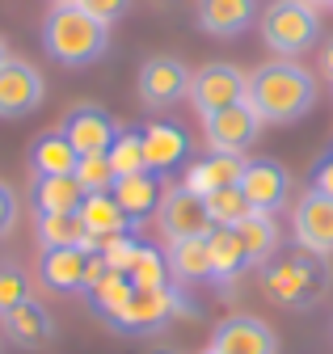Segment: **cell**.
Instances as JSON below:
<instances>
[{
  "label": "cell",
  "instance_id": "31",
  "mask_svg": "<svg viewBox=\"0 0 333 354\" xmlns=\"http://www.w3.org/2000/svg\"><path fill=\"white\" fill-rule=\"evenodd\" d=\"M127 279H131V287H169V266H164L160 249L140 245V253H135V261H131Z\"/></svg>",
  "mask_w": 333,
  "mask_h": 354
},
{
  "label": "cell",
  "instance_id": "27",
  "mask_svg": "<svg viewBox=\"0 0 333 354\" xmlns=\"http://www.w3.org/2000/svg\"><path fill=\"white\" fill-rule=\"evenodd\" d=\"M38 245L43 249H93L89 241V228L85 219H80V211H64V215H38V228H34Z\"/></svg>",
  "mask_w": 333,
  "mask_h": 354
},
{
  "label": "cell",
  "instance_id": "38",
  "mask_svg": "<svg viewBox=\"0 0 333 354\" xmlns=\"http://www.w3.org/2000/svg\"><path fill=\"white\" fill-rule=\"evenodd\" d=\"M321 72H325V76L333 80V38L325 42V51H321Z\"/></svg>",
  "mask_w": 333,
  "mask_h": 354
},
{
  "label": "cell",
  "instance_id": "33",
  "mask_svg": "<svg viewBox=\"0 0 333 354\" xmlns=\"http://www.w3.org/2000/svg\"><path fill=\"white\" fill-rule=\"evenodd\" d=\"M26 299H34L26 270H21V266H13V261H0V317L13 313V308L26 304Z\"/></svg>",
  "mask_w": 333,
  "mask_h": 354
},
{
  "label": "cell",
  "instance_id": "32",
  "mask_svg": "<svg viewBox=\"0 0 333 354\" xmlns=\"http://www.w3.org/2000/svg\"><path fill=\"white\" fill-rule=\"evenodd\" d=\"M76 182H80V190L85 194H110L114 190V169H110V156H80V165H76Z\"/></svg>",
  "mask_w": 333,
  "mask_h": 354
},
{
  "label": "cell",
  "instance_id": "5",
  "mask_svg": "<svg viewBox=\"0 0 333 354\" xmlns=\"http://www.w3.org/2000/svg\"><path fill=\"white\" fill-rule=\"evenodd\" d=\"M245 97H249V72H240L236 64H202L190 76V106L202 118L240 106Z\"/></svg>",
  "mask_w": 333,
  "mask_h": 354
},
{
  "label": "cell",
  "instance_id": "6",
  "mask_svg": "<svg viewBox=\"0 0 333 354\" xmlns=\"http://www.w3.org/2000/svg\"><path fill=\"white\" fill-rule=\"evenodd\" d=\"M190 97V68L178 55H152L140 68V102L152 114H164Z\"/></svg>",
  "mask_w": 333,
  "mask_h": 354
},
{
  "label": "cell",
  "instance_id": "4",
  "mask_svg": "<svg viewBox=\"0 0 333 354\" xmlns=\"http://www.w3.org/2000/svg\"><path fill=\"white\" fill-rule=\"evenodd\" d=\"M262 42L283 59H296L300 51H312L321 42V13L308 0H274L262 13Z\"/></svg>",
  "mask_w": 333,
  "mask_h": 354
},
{
  "label": "cell",
  "instance_id": "17",
  "mask_svg": "<svg viewBox=\"0 0 333 354\" xmlns=\"http://www.w3.org/2000/svg\"><path fill=\"white\" fill-rule=\"evenodd\" d=\"M0 325H5L9 342L21 346V350H43L47 342H55V321H51V313H47V308L38 304V299L17 304L13 313L0 317Z\"/></svg>",
  "mask_w": 333,
  "mask_h": 354
},
{
  "label": "cell",
  "instance_id": "28",
  "mask_svg": "<svg viewBox=\"0 0 333 354\" xmlns=\"http://www.w3.org/2000/svg\"><path fill=\"white\" fill-rule=\"evenodd\" d=\"M85 295H89V304H93V313H97V317H106V325H110V321L122 313V308L131 304L135 287H131V279H127V274L106 270L93 287H85Z\"/></svg>",
  "mask_w": 333,
  "mask_h": 354
},
{
  "label": "cell",
  "instance_id": "35",
  "mask_svg": "<svg viewBox=\"0 0 333 354\" xmlns=\"http://www.w3.org/2000/svg\"><path fill=\"white\" fill-rule=\"evenodd\" d=\"M76 5L85 9V13H93L97 21H106V26H110V21H118L122 13L131 9V0H76Z\"/></svg>",
  "mask_w": 333,
  "mask_h": 354
},
{
  "label": "cell",
  "instance_id": "22",
  "mask_svg": "<svg viewBox=\"0 0 333 354\" xmlns=\"http://www.w3.org/2000/svg\"><path fill=\"white\" fill-rule=\"evenodd\" d=\"M207 249H211V279L220 287L236 283L249 270V253H245L236 228H211V232H207Z\"/></svg>",
  "mask_w": 333,
  "mask_h": 354
},
{
  "label": "cell",
  "instance_id": "1",
  "mask_svg": "<svg viewBox=\"0 0 333 354\" xmlns=\"http://www.w3.org/2000/svg\"><path fill=\"white\" fill-rule=\"evenodd\" d=\"M321 97L316 88V76L308 68H300L296 59H270L262 68L249 72V106H254V114L262 122H300L304 114H312Z\"/></svg>",
  "mask_w": 333,
  "mask_h": 354
},
{
  "label": "cell",
  "instance_id": "12",
  "mask_svg": "<svg viewBox=\"0 0 333 354\" xmlns=\"http://www.w3.org/2000/svg\"><path fill=\"white\" fill-rule=\"evenodd\" d=\"M59 131H64V140L76 148V156H106L110 144H114V136H118V122L102 106L80 102V106H72L64 114Z\"/></svg>",
  "mask_w": 333,
  "mask_h": 354
},
{
  "label": "cell",
  "instance_id": "34",
  "mask_svg": "<svg viewBox=\"0 0 333 354\" xmlns=\"http://www.w3.org/2000/svg\"><path fill=\"white\" fill-rule=\"evenodd\" d=\"M140 245H144V241H135L131 232H122V236H106V241H97L93 253H102V261L110 266V270L127 274V270H131V261H135V253H140Z\"/></svg>",
  "mask_w": 333,
  "mask_h": 354
},
{
  "label": "cell",
  "instance_id": "21",
  "mask_svg": "<svg viewBox=\"0 0 333 354\" xmlns=\"http://www.w3.org/2000/svg\"><path fill=\"white\" fill-rule=\"evenodd\" d=\"M80 165L76 148L64 140V131H47L30 144V173L34 177H72Z\"/></svg>",
  "mask_w": 333,
  "mask_h": 354
},
{
  "label": "cell",
  "instance_id": "25",
  "mask_svg": "<svg viewBox=\"0 0 333 354\" xmlns=\"http://www.w3.org/2000/svg\"><path fill=\"white\" fill-rule=\"evenodd\" d=\"M30 203L38 215H64V211H80L85 190H80L76 177H34Z\"/></svg>",
  "mask_w": 333,
  "mask_h": 354
},
{
  "label": "cell",
  "instance_id": "14",
  "mask_svg": "<svg viewBox=\"0 0 333 354\" xmlns=\"http://www.w3.org/2000/svg\"><path fill=\"white\" fill-rule=\"evenodd\" d=\"M216 354H278V333L258 317H228L211 333Z\"/></svg>",
  "mask_w": 333,
  "mask_h": 354
},
{
  "label": "cell",
  "instance_id": "24",
  "mask_svg": "<svg viewBox=\"0 0 333 354\" xmlns=\"http://www.w3.org/2000/svg\"><path fill=\"white\" fill-rule=\"evenodd\" d=\"M80 219H85L93 245L106 241V236H122V232L135 228L127 219V211L114 203V194H85V203H80Z\"/></svg>",
  "mask_w": 333,
  "mask_h": 354
},
{
  "label": "cell",
  "instance_id": "39",
  "mask_svg": "<svg viewBox=\"0 0 333 354\" xmlns=\"http://www.w3.org/2000/svg\"><path fill=\"white\" fill-rule=\"evenodd\" d=\"M9 64V47H5V38H0V68Z\"/></svg>",
  "mask_w": 333,
  "mask_h": 354
},
{
  "label": "cell",
  "instance_id": "8",
  "mask_svg": "<svg viewBox=\"0 0 333 354\" xmlns=\"http://www.w3.org/2000/svg\"><path fill=\"white\" fill-rule=\"evenodd\" d=\"M156 224H160V236L164 241H194V236H207L216 224L207 215V203L186 190V186H169L160 194V207H156Z\"/></svg>",
  "mask_w": 333,
  "mask_h": 354
},
{
  "label": "cell",
  "instance_id": "30",
  "mask_svg": "<svg viewBox=\"0 0 333 354\" xmlns=\"http://www.w3.org/2000/svg\"><path fill=\"white\" fill-rule=\"evenodd\" d=\"M202 203H207V215H211L216 228H236L240 219L249 215V203H245L240 186H224V190H216V194H207Z\"/></svg>",
  "mask_w": 333,
  "mask_h": 354
},
{
  "label": "cell",
  "instance_id": "42",
  "mask_svg": "<svg viewBox=\"0 0 333 354\" xmlns=\"http://www.w3.org/2000/svg\"><path fill=\"white\" fill-rule=\"evenodd\" d=\"M202 354H216V350H211V346H207V350H202Z\"/></svg>",
  "mask_w": 333,
  "mask_h": 354
},
{
  "label": "cell",
  "instance_id": "2",
  "mask_svg": "<svg viewBox=\"0 0 333 354\" xmlns=\"http://www.w3.org/2000/svg\"><path fill=\"white\" fill-rule=\"evenodd\" d=\"M43 47L64 68H89L110 51V26L80 5H51L43 21Z\"/></svg>",
  "mask_w": 333,
  "mask_h": 354
},
{
  "label": "cell",
  "instance_id": "41",
  "mask_svg": "<svg viewBox=\"0 0 333 354\" xmlns=\"http://www.w3.org/2000/svg\"><path fill=\"white\" fill-rule=\"evenodd\" d=\"M51 5H76V0H51Z\"/></svg>",
  "mask_w": 333,
  "mask_h": 354
},
{
  "label": "cell",
  "instance_id": "10",
  "mask_svg": "<svg viewBox=\"0 0 333 354\" xmlns=\"http://www.w3.org/2000/svg\"><path fill=\"white\" fill-rule=\"evenodd\" d=\"M202 136H207V148L211 152L245 156L262 136V118L254 114L249 102H240V106H228V110H220L211 118H202Z\"/></svg>",
  "mask_w": 333,
  "mask_h": 354
},
{
  "label": "cell",
  "instance_id": "19",
  "mask_svg": "<svg viewBox=\"0 0 333 354\" xmlns=\"http://www.w3.org/2000/svg\"><path fill=\"white\" fill-rule=\"evenodd\" d=\"M114 203L127 211V219L131 224H140V219H148V215H156V207H160V194H164V177H156V173H131V177H118L114 182Z\"/></svg>",
  "mask_w": 333,
  "mask_h": 354
},
{
  "label": "cell",
  "instance_id": "18",
  "mask_svg": "<svg viewBox=\"0 0 333 354\" xmlns=\"http://www.w3.org/2000/svg\"><path fill=\"white\" fill-rule=\"evenodd\" d=\"M258 0H198V26L211 38H236L254 26Z\"/></svg>",
  "mask_w": 333,
  "mask_h": 354
},
{
  "label": "cell",
  "instance_id": "23",
  "mask_svg": "<svg viewBox=\"0 0 333 354\" xmlns=\"http://www.w3.org/2000/svg\"><path fill=\"white\" fill-rule=\"evenodd\" d=\"M236 236H240V245L249 253V266H258V270H266V266L278 257V224H274V215L249 211L236 224Z\"/></svg>",
  "mask_w": 333,
  "mask_h": 354
},
{
  "label": "cell",
  "instance_id": "7",
  "mask_svg": "<svg viewBox=\"0 0 333 354\" xmlns=\"http://www.w3.org/2000/svg\"><path fill=\"white\" fill-rule=\"evenodd\" d=\"M236 186H240L249 211H262V215H278L291 203V173L274 156H249Z\"/></svg>",
  "mask_w": 333,
  "mask_h": 354
},
{
  "label": "cell",
  "instance_id": "16",
  "mask_svg": "<svg viewBox=\"0 0 333 354\" xmlns=\"http://www.w3.org/2000/svg\"><path fill=\"white\" fill-rule=\"evenodd\" d=\"M89 257L93 249H43V261H38V274L51 291H85L89 283Z\"/></svg>",
  "mask_w": 333,
  "mask_h": 354
},
{
  "label": "cell",
  "instance_id": "20",
  "mask_svg": "<svg viewBox=\"0 0 333 354\" xmlns=\"http://www.w3.org/2000/svg\"><path fill=\"white\" fill-rule=\"evenodd\" d=\"M240 169H245V156H224V152H211V156H202L186 169V190H194L198 198L207 194H216L224 186H236L240 182Z\"/></svg>",
  "mask_w": 333,
  "mask_h": 354
},
{
  "label": "cell",
  "instance_id": "26",
  "mask_svg": "<svg viewBox=\"0 0 333 354\" xmlns=\"http://www.w3.org/2000/svg\"><path fill=\"white\" fill-rule=\"evenodd\" d=\"M164 266H169V279H178V283L211 279V249H207V236L173 241L169 249H164Z\"/></svg>",
  "mask_w": 333,
  "mask_h": 354
},
{
  "label": "cell",
  "instance_id": "3",
  "mask_svg": "<svg viewBox=\"0 0 333 354\" xmlns=\"http://www.w3.org/2000/svg\"><path fill=\"white\" fill-rule=\"evenodd\" d=\"M266 295L278 308H312L329 291V257H316L308 249L278 253L266 266Z\"/></svg>",
  "mask_w": 333,
  "mask_h": 354
},
{
  "label": "cell",
  "instance_id": "36",
  "mask_svg": "<svg viewBox=\"0 0 333 354\" xmlns=\"http://www.w3.org/2000/svg\"><path fill=\"white\" fill-rule=\"evenodd\" d=\"M13 224H17V194L0 182V241L13 232Z\"/></svg>",
  "mask_w": 333,
  "mask_h": 354
},
{
  "label": "cell",
  "instance_id": "13",
  "mask_svg": "<svg viewBox=\"0 0 333 354\" xmlns=\"http://www.w3.org/2000/svg\"><path fill=\"white\" fill-rule=\"evenodd\" d=\"M43 97H47L43 72L17 55H9V64L0 68V118H26L43 106Z\"/></svg>",
  "mask_w": 333,
  "mask_h": 354
},
{
  "label": "cell",
  "instance_id": "15",
  "mask_svg": "<svg viewBox=\"0 0 333 354\" xmlns=\"http://www.w3.org/2000/svg\"><path fill=\"white\" fill-rule=\"evenodd\" d=\"M186 152H190V140L178 122H148L144 127V160H148V173L164 177L173 173L178 165H186Z\"/></svg>",
  "mask_w": 333,
  "mask_h": 354
},
{
  "label": "cell",
  "instance_id": "9",
  "mask_svg": "<svg viewBox=\"0 0 333 354\" xmlns=\"http://www.w3.org/2000/svg\"><path fill=\"white\" fill-rule=\"evenodd\" d=\"M178 313H186V304L178 295V287H135L131 304L110 321L118 333H152L160 325H169Z\"/></svg>",
  "mask_w": 333,
  "mask_h": 354
},
{
  "label": "cell",
  "instance_id": "37",
  "mask_svg": "<svg viewBox=\"0 0 333 354\" xmlns=\"http://www.w3.org/2000/svg\"><path fill=\"white\" fill-rule=\"evenodd\" d=\"M312 190H321V194L333 198V152H325V156L312 165Z\"/></svg>",
  "mask_w": 333,
  "mask_h": 354
},
{
  "label": "cell",
  "instance_id": "40",
  "mask_svg": "<svg viewBox=\"0 0 333 354\" xmlns=\"http://www.w3.org/2000/svg\"><path fill=\"white\" fill-rule=\"evenodd\" d=\"M312 9H333V0H308Z\"/></svg>",
  "mask_w": 333,
  "mask_h": 354
},
{
  "label": "cell",
  "instance_id": "29",
  "mask_svg": "<svg viewBox=\"0 0 333 354\" xmlns=\"http://www.w3.org/2000/svg\"><path fill=\"white\" fill-rule=\"evenodd\" d=\"M106 156H110L114 177L144 173V169H148V160H144V131H135V127H118V136H114V144H110Z\"/></svg>",
  "mask_w": 333,
  "mask_h": 354
},
{
  "label": "cell",
  "instance_id": "11",
  "mask_svg": "<svg viewBox=\"0 0 333 354\" xmlns=\"http://www.w3.org/2000/svg\"><path fill=\"white\" fill-rule=\"evenodd\" d=\"M291 236H296L300 249L329 257L333 253V198L308 186L296 198V211H291Z\"/></svg>",
  "mask_w": 333,
  "mask_h": 354
}]
</instances>
